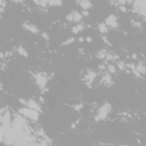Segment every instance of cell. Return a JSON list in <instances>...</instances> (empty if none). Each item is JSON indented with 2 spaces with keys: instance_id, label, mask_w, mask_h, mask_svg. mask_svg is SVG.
Segmentation results:
<instances>
[{
  "instance_id": "obj_1",
  "label": "cell",
  "mask_w": 146,
  "mask_h": 146,
  "mask_svg": "<svg viewBox=\"0 0 146 146\" xmlns=\"http://www.w3.org/2000/svg\"><path fill=\"white\" fill-rule=\"evenodd\" d=\"M19 113L22 115H24V116L33 120V121H38V119H39V112L35 111V110H33V108H30L27 106L19 108Z\"/></svg>"
},
{
  "instance_id": "obj_2",
  "label": "cell",
  "mask_w": 146,
  "mask_h": 146,
  "mask_svg": "<svg viewBox=\"0 0 146 146\" xmlns=\"http://www.w3.org/2000/svg\"><path fill=\"white\" fill-rule=\"evenodd\" d=\"M111 108H112V106H111L108 103H105V104L99 108L98 114H97V116H96V120H105L106 116L108 115V113L111 112Z\"/></svg>"
},
{
  "instance_id": "obj_3",
  "label": "cell",
  "mask_w": 146,
  "mask_h": 146,
  "mask_svg": "<svg viewBox=\"0 0 146 146\" xmlns=\"http://www.w3.org/2000/svg\"><path fill=\"white\" fill-rule=\"evenodd\" d=\"M133 9H135V11L139 13L143 17H145V0H135Z\"/></svg>"
},
{
  "instance_id": "obj_4",
  "label": "cell",
  "mask_w": 146,
  "mask_h": 146,
  "mask_svg": "<svg viewBox=\"0 0 146 146\" xmlns=\"http://www.w3.org/2000/svg\"><path fill=\"white\" fill-rule=\"evenodd\" d=\"M0 122H1V125H2V127H6V125H10V124H11V121H10V113H9L8 111H6L3 114H1Z\"/></svg>"
},
{
  "instance_id": "obj_5",
  "label": "cell",
  "mask_w": 146,
  "mask_h": 146,
  "mask_svg": "<svg viewBox=\"0 0 146 146\" xmlns=\"http://www.w3.org/2000/svg\"><path fill=\"white\" fill-rule=\"evenodd\" d=\"M105 24L107 26H111V27H116L117 26V19H116V16L115 15H110L106 17L105 19Z\"/></svg>"
},
{
  "instance_id": "obj_6",
  "label": "cell",
  "mask_w": 146,
  "mask_h": 146,
  "mask_svg": "<svg viewBox=\"0 0 146 146\" xmlns=\"http://www.w3.org/2000/svg\"><path fill=\"white\" fill-rule=\"evenodd\" d=\"M35 80H36V84L40 88H44L46 83H47V78L43 74H36L35 75Z\"/></svg>"
},
{
  "instance_id": "obj_7",
  "label": "cell",
  "mask_w": 146,
  "mask_h": 146,
  "mask_svg": "<svg viewBox=\"0 0 146 146\" xmlns=\"http://www.w3.org/2000/svg\"><path fill=\"white\" fill-rule=\"evenodd\" d=\"M25 105H26L27 107H30V108H33V110L38 111V112L41 111V106H40L35 100H33V99H29V100H26V102H25Z\"/></svg>"
},
{
  "instance_id": "obj_8",
  "label": "cell",
  "mask_w": 146,
  "mask_h": 146,
  "mask_svg": "<svg viewBox=\"0 0 146 146\" xmlns=\"http://www.w3.org/2000/svg\"><path fill=\"white\" fill-rule=\"evenodd\" d=\"M68 21H73V22H79L81 18H82V15L80 14V13H78V11H73V13H71L70 15H67V17H66Z\"/></svg>"
},
{
  "instance_id": "obj_9",
  "label": "cell",
  "mask_w": 146,
  "mask_h": 146,
  "mask_svg": "<svg viewBox=\"0 0 146 146\" xmlns=\"http://www.w3.org/2000/svg\"><path fill=\"white\" fill-rule=\"evenodd\" d=\"M23 26H24L25 30H27V31H30V32H32V33H38V32H39L38 27H36L35 25H33V24H29V23L26 24V23H25Z\"/></svg>"
},
{
  "instance_id": "obj_10",
  "label": "cell",
  "mask_w": 146,
  "mask_h": 146,
  "mask_svg": "<svg viewBox=\"0 0 146 146\" xmlns=\"http://www.w3.org/2000/svg\"><path fill=\"white\" fill-rule=\"evenodd\" d=\"M80 6H81L83 9L88 10V9L91 7V1H90V0H80Z\"/></svg>"
},
{
  "instance_id": "obj_11",
  "label": "cell",
  "mask_w": 146,
  "mask_h": 146,
  "mask_svg": "<svg viewBox=\"0 0 146 146\" xmlns=\"http://www.w3.org/2000/svg\"><path fill=\"white\" fill-rule=\"evenodd\" d=\"M95 78H96V73L95 72H88L87 73V76H86V80L88 81V82H92L94 80H95Z\"/></svg>"
},
{
  "instance_id": "obj_12",
  "label": "cell",
  "mask_w": 146,
  "mask_h": 146,
  "mask_svg": "<svg viewBox=\"0 0 146 146\" xmlns=\"http://www.w3.org/2000/svg\"><path fill=\"white\" fill-rule=\"evenodd\" d=\"M98 30H99V32H102V33H107V31H108L107 25H106L105 23H100V24L98 25Z\"/></svg>"
},
{
  "instance_id": "obj_13",
  "label": "cell",
  "mask_w": 146,
  "mask_h": 146,
  "mask_svg": "<svg viewBox=\"0 0 146 146\" xmlns=\"http://www.w3.org/2000/svg\"><path fill=\"white\" fill-rule=\"evenodd\" d=\"M48 5H50V6H60L62 0H48Z\"/></svg>"
},
{
  "instance_id": "obj_14",
  "label": "cell",
  "mask_w": 146,
  "mask_h": 146,
  "mask_svg": "<svg viewBox=\"0 0 146 146\" xmlns=\"http://www.w3.org/2000/svg\"><path fill=\"white\" fill-rule=\"evenodd\" d=\"M81 30H83V25H81V24H79V25L72 27V32H73V33H79Z\"/></svg>"
},
{
  "instance_id": "obj_15",
  "label": "cell",
  "mask_w": 146,
  "mask_h": 146,
  "mask_svg": "<svg viewBox=\"0 0 146 146\" xmlns=\"http://www.w3.org/2000/svg\"><path fill=\"white\" fill-rule=\"evenodd\" d=\"M18 52L22 55V56H24V57H27L29 56V54H27V51L23 48V47H18Z\"/></svg>"
},
{
  "instance_id": "obj_16",
  "label": "cell",
  "mask_w": 146,
  "mask_h": 146,
  "mask_svg": "<svg viewBox=\"0 0 146 146\" xmlns=\"http://www.w3.org/2000/svg\"><path fill=\"white\" fill-rule=\"evenodd\" d=\"M137 71H138L139 73H141V74H145V67H144L143 65H138V66H137Z\"/></svg>"
},
{
  "instance_id": "obj_17",
  "label": "cell",
  "mask_w": 146,
  "mask_h": 146,
  "mask_svg": "<svg viewBox=\"0 0 146 146\" xmlns=\"http://www.w3.org/2000/svg\"><path fill=\"white\" fill-rule=\"evenodd\" d=\"M104 81H105L106 83H111V82H112V78H111V75H110V74H106V75L104 76Z\"/></svg>"
},
{
  "instance_id": "obj_18",
  "label": "cell",
  "mask_w": 146,
  "mask_h": 146,
  "mask_svg": "<svg viewBox=\"0 0 146 146\" xmlns=\"http://www.w3.org/2000/svg\"><path fill=\"white\" fill-rule=\"evenodd\" d=\"M107 68H108L110 73H115V66H114L113 64H110V65L107 66Z\"/></svg>"
},
{
  "instance_id": "obj_19",
  "label": "cell",
  "mask_w": 146,
  "mask_h": 146,
  "mask_svg": "<svg viewBox=\"0 0 146 146\" xmlns=\"http://www.w3.org/2000/svg\"><path fill=\"white\" fill-rule=\"evenodd\" d=\"M97 57H98V58H105V51H104V50L98 51V52H97Z\"/></svg>"
},
{
  "instance_id": "obj_20",
  "label": "cell",
  "mask_w": 146,
  "mask_h": 146,
  "mask_svg": "<svg viewBox=\"0 0 146 146\" xmlns=\"http://www.w3.org/2000/svg\"><path fill=\"white\" fill-rule=\"evenodd\" d=\"M39 5L41 7H46L48 5V0H39Z\"/></svg>"
},
{
  "instance_id": "obj_21",
  "label": "cell",
  "mask_w": 146,
  "mask_h": 146,
  "mask_svg": "<svg viewBox=\"0 0 146 146\" xmlns=\"http://www.w3.org/2000/svg\"><path fill=\"white\" fill-rule=\"evenodd\" d=\"M73 41H74V38L72 36V38H70L68 40H66V41H65V42H64L63 44H64V46H66V44H70V43H72Z\"/></svg>"
},
{
  "instance_id": "obj_22",
  "label": "cell",
  "mask_w": 146,
  "mask_h": 146,
  "mask_svg": "<svg viewBox=\"0 0 146 146\" xmlns=\"http://www.w3.org/2000/svg\"><path fill=\"white\" fill-rule=\"evenodd\" d=\"M117 66H119L121 70H122V68H124V65H123V63H121V62H120V63H117Z\"/></svg>"
},
{
  "instance_id": "obj_23",
  "label": "cell",
  "mask_w": 146,
  "mask_h": 146,
  "mask_svg": "<svg viewBox=\"0 0 146 146\" xmlns=\"http://www.w3.org/2000/svg\"><path fill=\"white\" fill-rule=\"evenodd\" d=\"M120 9H121V11H125V7L124 6H120Z\"/></svg>"
},
{
  "instance_id": "obj_24",
  "label": "cell",
  "mask_w": 146,
  "mask_h": 146,
  "mask_svg": "<svg viewBox=\"0 0 146 146\" xmlns=\"http://www.w3.org/2000/svg\"><path fill=\"white\" fill-rule=\"evenodd\" d=\"M42 36H43L44 39H48V34H47V33H42Z\"/></svg>"
},
{
  "instance_id": "obj_25",
  "label": "cell",
  "mask_w": 146,
  "mask_h": 146,
  "mask_svg": "<svg viewBox=\"0 0 146 146\" xmlns=\"http://www.w3.org/2000/svg\"><path fill=\"white\" fill-rule=\"evenodd\" d=\"M81 107H82V105H78V106H75L74 108H75L76 111H79V108H81Z\"/></svg>"
},
{
  "instance_id": "obj_26",
  "label": "cell",
  "mask_w": 146,
  "mask_h": 146,
  "mask_svg": "<svg viewBox=\"0 0 146 146\" xmlns=\"http://www.w3.org/2000/svg\"><path fill=\"white\" fill-rule=\"evenodd\" d=\"M86 40H87V41H88V42H91V41H92V39H91V38H90V36H88V38H87V39H86Z\"/></svg>"
},
{
  "instance_id": "obj_27",
  "label": "cell",
  "mask_w": 146,
  "mask_h": 146,
  "mask_svg": "<svg viewBox=\"0 0 146 146\" xmlns=\"http://www.w3.org/2000/svg\"><path fill=\"white\" fill-rule=\"evenodd\" d=\"M82 14H83V15H84V16H87V15H88V11H83V13H82Z\"/></svg>"
},
{
  "instance_id": "obj_28",
  "label": "cell",
  "mask_w": 146,
  "mask_h": 146,
  "mask_svg": "<svg viewBox=\"0 0 146 146\" xmlns=\"http://www.w3.org/2000/svg\"><path fill=\"white\" fill-rule=\"evenodd\" d=\"M99 68H102V70H103V68H105V66H104V65H99Z\"/></svg>"
},
{
  "instance_id": "obj_29",
  "label": "cell",
  "mask_w": 146,
  "mask_h": 146,
  "mask_svg": "<svg viewBox=\"0 0 146 146\" xmlns=\"http://www.w3.org/2000/svg\"><path fill=\"white\" fill-rule=\"evenodd\" d=\"M11 1H15V2H21L19 0H11Z\"/></svg>"
}]
</instances>
